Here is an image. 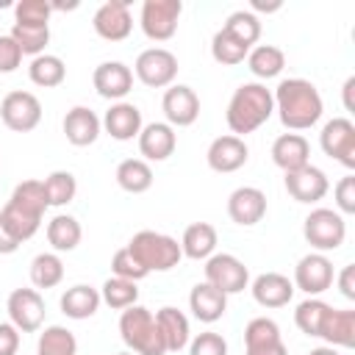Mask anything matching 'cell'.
<instances>
[{"instance_id": "obj_41", "label": "cell", "mask_w": 355, "mask_h": 355, "mask_svg": "<svg viewBox=\"0 0 355 355\" xmlns=\"http://www.w3.org/2000/svg\"><path fill=\"white\" fill-rule=\"evenodd\" d=\"M247 53H250V47L241 44L236 36H230L225 28H219L214 33V39H211V55H214L216 64H225V67L241 64L247 58Z\"/></svg>"}, {"instance_id": "obj_52", "label": "cell", "mask_w": 355, "mask_h": 355, "mask_svg": "<svg viewBox=\"0 0 355 355\" xmlns=\"http://www.w3.org/2000/svg\"><path fill=\"white\" fill-rule=\"evenodd\" d=\"M252 8L255 11H277L280 3H263V0H252Z\"/></svg>"}, {"instance_id": "obj_38", "label": "cell", "mask_w": 355, "mask_h": 355, "mask_svg": "<svg viewBox=\"0 0 355 355\" xmlns=\"http://www.w3.org/2000/svg\"><path fill=\"white\" fill-rule=\"evenodd\" d=\"M100 300H103L108 308H114V311H125V308L136 305L139 288H136L133 280H125V277H116V275H114V277H108V280L103 283Z\"/></svg>"}, {"instance_id": "obj_36", "label": "cell", "mask_w": 355, "mask_h": 355, "mask_svg": "<svg viewBox=\"0 0 355 355\" xmlns=\"http://www.w3.org/2000/svg\"><path fill=\"white\" fill-rule=\"evenodd\" d=\"M42 186H44L47 205H55V208L72 202L75 194H78V180H75V175L67 172V169H55V172H50V175L42 180Z\"/></svg>"}, {"instance_id": "obj_53", "label": "cell", "mask_w": 355, "mask_h": 355, "mask_svg": "<svg viewBox=\"0 0 355 355\" xmlns=\"http://www.w3.org/2000/svg\"><path fill=\"white\" fill-rule=\"evenodd\" d=\"M308 355H341L336 347H316V349H311Z\"/></svg>"}, {"instance_id": "obj_31", "label": "cell", "mask_w": 355, "mask_h": 355, "mask_svg": "<svg viewBox=\"0 0 355 355\" xmlns=\"http://www.w3.org/2000/svg\"><path fill=\"white\" fill-rule=\"evenodd\" d=\"M80 222L69 214H55L50 222H47V241L55 252H72L78 244H80Z\"/></svg>"}, {"instance_id": "obj_34", "label": "cell", "mask_w": 355, "mask_h": 355, "mask_svg": "<svg viewBox=\"0 0 355 355\" xmlns=\"http://www.w3.org/2000/svg\"><path fill=\"white\" fill-rule=\"evenodd\" d=\"M28 78H31L36 86H42V89H53V86H61V83H64L67 67H64V61H61L58 55L42 53V55H36V58L31 61Z\"/></svg>"}, {"instance_id": "obj_14", "label": "cell", "mask_w": 355, "mask_h": 355, "mask_svg": "<svg viewBox=\"0 0 355 355\" xmlns=\"http://www.w3.org/2000/svg\"><path fill=\"white\" fill-rule=\"evenodd\" d=\"M244 355H288L280 327L269 316H255L244 327Z\"/></svg>"}, {"instance_id": "obj_3", "label": "cell", "mask_w": 355, "mask_h": 355, "mask_svg": "<svg viewBox=\"0 0 355 355\" xmlns=\"http://www.w3.org/2000/svg\"><path fill=\"white\" fill-rule=\"evenodd\" d=\"M272 114H275L272 89H266L258 80H250L233 92L227 111H225V119H227V128L233 130V136L244 139L247 133L258 130Z\"/></svg>"}, {"instance_id": "obj_5", "label": "cell", "mask_w": 355, "mask_h": 355, "mask_svg": "<svg viewBox=\"0 0 355 355\" xmlns=\"http://www.w3.org/2000/svg\"><path fill=\"white\" fill-rule=\"evenodd\" d=\"M128 250L139 258V263L147 272H169L183 258V250H180L178 239H172L166 233H158V230H139L128 241Z\"/></svg>"}, {"instance_id": "obj_50", "label": "cell", "mask_w": 355, "mask_h": 355, "mask_svg": "<svg viewBox=\"0 0 355 355\" xmlns=\"http://www.w3.org/2000/svg\"><path fill=\"white\" fill-rule=\"evenodd\" d=\"M19 250V241L11 236V230L3 225V219H0V255H11V252H17Z\"/></svg>"}, {"instance_id": "obj_26", "label": "cell", "mask_w": 355, "mask_h": 355, "mask_svg": "<svg viewBox=\"0 0 355 355\" xmlns=\"http://www.w3.org/2000/svg\"><path fill=\"white\" fill-rule=\"evenodd\" d=\"M189 308L194 313V319L205 322V324H214L216 319L225 316L227 311V294H222L219 288H214L211 283H197L189 294Z\"/></svg>"}, {"instance_id": "obj_23", "label": "cell", "mask_w": 355, "mask_h": 355, "mask_svg": "<svg viewBox=\"0 0 355 355\" xmlns=\"http://www.w3.org/2000/svg\"><path fill=\"white\" fill-rule=\"evenodd\" d=\"M250 291L261 308H283L294 297V283L280 272H263L252 280Z\"/></svg>"}, {"instance_id": "obj_21", "label": "cell", "mask_w": 355, "mask_h": 355, "mask_svg": "<svg viewBox=\"0 0 355 355\" xmlns=\"http://www.w3.org/2000/svg\"><path fill=\"white\" fill-rule=\"evenodd\" d=\"M100 122H103L105 133H108L111 139H116V141H130V139L139 136L141 128H144L141 111H139L133 103H125V100L111 103V108L105 111V116H103Z\"/></svg>"}, {"instance_id": "obj_47", "label": "cell", "mask_w": 355, "mask_h": 355, "mask_svg": "<svg viewBox=\"0 0 355 355\" xmlns=\"http://www.w3.org/2000/svg\"><path fill=\"white\" fill-rule=\"evenodd\" d=\"M19 64H22V50H19V44H17L8 33H3V36H0V72L8 75V72H14Z\"/></svg>"}, {"instance_id": "obj_45", "label": "cell", "mask_w": 355, "mask_h": 355, "mask_svg": "<svg viewBox=\"0 0 355 355\" xmlns=\"http://www.w3.org/2000/svg\"><path fill=\"white\" fill-rule=\"evenodd\" d=\"M189 355H227V341L219 333L205 330L189 341Z\"/></svg>"}, {"instance_id": "obj_30", "label": "cell", "mask_w": 355, "mask_h": 355, "mask_svg": "<svg viewBox=\"0 0 355 355\" xmlns=\"http://www.w3.org/2000/svg\"><path fill=\"white\" fill-rule=\"evenodd\" d=\"M180 250H183L186 258H194V261L211 258L214 250H216V227L211 222H191L183 230Z\"/></svg>"}, {"instance_id": "obj_13", "label": "cell", "mask_w": 355, "mask_h": 355, "mask_svg": "<svg viewBox=\"0 0 355 355\" xmlns=\"http://www.w3.org/2000/svg\"><path fill=\"white\" fill-rule=\"evenodd\" d=\"M8 322L19 333H36L44 322V300L36 288H14L6 302Z\"/></svg>"}, {"instance_id": "obj_46", "label": "cell", "mask_w": 355, "mask_h": 355, "mask_svg": "<svg viewBox=\"0 0 355 355\" xmlns=\"http://www.w3.org/2000/svg\"><path fill=\"white\" fill-rule=\"evenodd\" d=\"M333 194H336V211L341 216L344 214H355V175H344L336 183Z\"/></svg>"}, {"instance_id": "obj_37", "label": "cell", "mask_w": 355, "mask_h": 355, "mask_svg": "<svg viewBox=\"0 0 355 355\" xmlns=\"http://www.w3.org/2000/svg\"><path fill=\"white\" fill-rule=\"evenodd\" d=\"M36 355H78V338H75L67 327L50 324V327H44V333L39 336Z\"/></svg>"}, {"instance_id": "obj_44", "label": "cell", "mask_w": 355, "mask_h": 355, "mask_svg": "<svg viewBox=\"0 0 355 355\" xmlns=\"http://www.w3.org/2000/svg\"><path fill=\"white\" fill-rule=\"evenodd\" d=\"M111 272H114L116 277H125V280H133V283H139L141 277L150 275L128 247H122V250L114 252V258H111Z\"/></svg>"}, {"instance_id": "obj_32", "label": "cell", "mask_w": 355, "mask_h": 355, "mask_svg": "<svg viewBox=\"0 0 355 355\" xmlns=\"http://www.w3.org/2000/svg\"><path fill=\"white\" fill-rule=\"evenodd\" d=\"M119 189H125L128 194H141L153 186V169L144 158H125L119 161L116 172H114Z\"/></svg>"}, {"instance_id": "obj_43", "label": "cell", "mask_w": 355, "mask_h": 355, "mask_svg": "<svg viewBox=\"0 0 355 355\" xmlns=\"http://www.w3.org/2000/svg\"><path fill=\"white\" fill-rule=\"evenodd\" d=\"M50 0H19L14 6V22L17 25H47L50 22Z\"/></svg>"}, {"instance_id": "obj_39", "label": "cell", "mask_w": 355, "mask_h": 355, "mask_svg": "<svg viewBox=\"0 0 355 355\" xmlns=\"http://www.w3.org/2000/svg\"><path fill=\"white\" fill-rule=\"evenodd\" d=\"M327 311H330V305H327L324 300L308 297V300H302V302L297 305V311H294V324H297L305 336H316V338H319V330H322V322H324Z\"/></svg>"}, {"instance_id": "obj_1", "label": "cell", "mask_w": 355, "mask_h": 355, "mask_svg": "<svg viewBox=\"0 0 355 355\" xmlns=\"http://www.w3.org/2000/svg\"><path fill=\"white\" fill-rule=\"evenodd\" d=\"M275 111L288 130H308L322 119L324 103L319 89L305 78H286L272 92Z\"/></svg>"}, {"instance_id": "obj_9", "label": "cell", "mask_w": 355, "mask_h": 355, "mask_svg": "<svg viewBox=\"0 0 355 355\" xmlns=\"http://www.w3.org/2000/svg\"><path fill=\"white\" fill-rule=\"evenodd\" d=\"M205 283H211L222 294H239L250 283V269L230 252H214L211 258H205Z\"/></svg>"}, {"instance_id": "obj_6", "label": "cell", "mask_w": 355, "mask_h": 355, "mask_svg": "<svg viewBox=\"0 0 355 355\" xmlns=\"http://www.w3.org/2000/svg\"><path fill=\"white\" fill-rule=\"evenodd\" d=\"M302 236L316 252H330L344 244L347 222L336 208H313L302 222Z\"/></svg>"}, {"instance_id": "obj_15", "label": "cell", "mask_w": 355, "mask_h": 355, "mask_svg": "<svg viewBox=\"0 0 355 355\" xmlns=\"http://www.w3.org/2000/svg\"><path fill=\"white\" fill-rule=\"evenodd\" d=\"M130 3L128 0H108L103 3L94 17H92V25H94V33L105 42H122L130 36L133 31V17H130Z\"/></svg>"}, {"instance_id": "obj_8", "label": "cell", "mask_w": 355, "mask_h": 355, "mask_svg": "<svg viewBox=\"0 0 355 355\" xmlns=\"http://www.w3.org/2000/svg\"><path fill=\"white\" fill-rule=\"evenodd\" d=\"M0 119L14 133H28L42 122V103L33 92L14 89L0 100Z\"/></svg>"}, {"instance_id": "obj_35", "label": "cell", "mask_w": 355, "mask_h": 355, "mask_svg": "<svg viewBox=\"0 0 355 355\" xmlns=\"http://www.w3.org/2000/svg\"><path fill=\"white\" fill-rule=\"evenodd\" d=\"M64 280V261L58 252H39L31 261V283L36 288H55Z\"/></svg>"}, {"instance_id": "obj_4", "label": "cell", "mask_w": 355, "mask_h": 355, "mask_svg": "<svg viewBox=\"0 0 355 355\" xmlns=\"http://www.w3.org/2000/svg\"><path fill=\"white\" fill-rule=\"evenodd\" d=\"M119 336L133 355H166L155 316L144 305H130L119 316Z\"/></svg>"}, {"instance_id": "obj_40", "label": "cell", "mask_w": 355, "mask_h": 355, "mask_svg": "<svg viewBox=\"0 0 355 355\" xmlns=\"http://www.w3.org/2000/svg\"><path fill=\"white\" fill-rule=\"evenodd\" d=\"M17 44H19V50H22V55H42L44 53V47H47V42H50V28L47 25H11V33H8Z\"/></svg>"}, {"instance_id": "obj_42", "label": "cell", "mask_w": 355, "mask_h": 355, "mask_svg": "<svg viewBox=\"0 0 355 355\" xmlns=\"http://www.w3.org/2000/svg\"><path fill=\"white\" fill-rule=\"evenodd\" d=\"M222 28H225L230 36H236L241 44H247V47H252V44L258 42V36H261V19H258L252 11H247V8L233 11V14L225 19Z\"/></svg>"}, {"instance_id": "obj_12", "label": "cell", "mask_w": 355, "mask_h": 355, "mask_svg": "<svg viewBox=\"0 0 355 355\" xmlns=\"http://www.w3.org/2000/svg\"><path fill=\"white\" fill-rule=\"evenodd\" d=\"M294 288L305 291L308 297H319L333 286V261L324 252H308L294 266Z\"/></svg>"}, {"instance_id": "obj_29", "label": "cell", "mask_w": 355, "mask_h": 355, "mask_svg": "<svg viewBox=\"0 0 355 355\" xmlns=\"http://www.w3.org/2000/svg\"><path fill=\"white\" fill-rule=\"evenodd\" d=\"M100 291L94 286H86V283H78L72 288H67L61 294V313L69 316V319H92L100 308Z\"/></svg>"}, {"instance_id": "obj_18", "label": "cell", "mask_w": 355, "mask_h": 355, "mask_svg": "<svg viewBox=\"0 0 355 355\" xmlns=\"http://www.w3.org/2000/svg\"><path fill=\"white\" fill-rule=\"evenodd\" d=\"M250 158V147L244 144V139L233 136V133H225V136H216L211 144H208V153H205V161L214 172H236L247 164Z\"/></svg>"}, {"instance_id": "obj_19", "label": "cell", "mask_w": 355, "mask_h": 355, "mask_svg": "<svg viewBox=\"0 0 355 355\" xmlns=\"http://www.w3.org/2000/svg\"><path fill=\"white\" fill-rule=\"evenodd\" d=\"M227 216L241 225V227H252L266 216V194L255 186H239L230 191L227 197Z\"/></svg>"}, {"instance_id": "obj_2", "label": "cell", "mask_w": 355, "mask_h": 355, "mask_svg": "<svg viewBox=\"0 0 355 355\" xmlns=\"http://www.w3.org/2000/svg\"><path fill=\"white\" fill-rule=\"evenodd\" d=\"M47 208L50 205H47L42 180H22V183L14 186L8 202L0 211V219L11 230V236L22 244L31 236H36V230L42 227V216H44Z\"/></svg>"}, {"instance_id": "obj_28", "label": "cell", "mask_w": 355, "mask_h": 355, "mask_svg": "<svg viewBox=\"0 0 355 355\" xmlns=\"http://www.w3.org/2000/svg\"><path fill=\"white\" fill-rule=\"evenodd\" d=\"M319 338L327 341V347H355V311L352 308H333L327 311L324 322H322V330H319Z\"/></svg>"}, {"instance_id": "obj_22", "label": "cell", "mask_w": 355, "mask_h": 355, "mask_svg": "<svg viewBox=\"0 0 355 355\" xmlns=\"http://www.w3.org/2000/svg\"><path fill=\"white\" fill-rule=\"evenodd\" d=\"M61 128H64V136H67L69 144H75V147H89V144L97 141L103 122H100V116H97L92 108L75 105V108H69V111L64 114Z\"/></svg>"}, {"instance_id": "obj_54", "label": "cell", "mask_w": 355, "mask_h": 355, "mask_svg": "<svg viewBox=\"0 0 355 355\" xmlns=\"http://www.w3.org/2000/svg\"><path fill=\"white\" fill-rule=\"evenodd\" d=\"M119 355H133V352H119Z\"/></svg>"}, {"instance_id": "obj_25", "label": "cell", "mask_w": 355, "mask_h": 355, "mask_svg": "<svg viewBox=\"0 0 355 355\" xmlns=\"http://www.w3.org/2000/svg\"><path fill=\"white\" fill-rule=\"evenodd\" d=\"M308 158H311V144L302 133H280L272 141V161L283 172H294V169L311 164Z\"/></svg>"}, {"instance_id": "obj_11", "label": "cell", "mask_w": 355, "mask_h": 355, "mask_svg": "<svg viewBox=\"0 0 355 355\" xmlns=\"http://www.w3.org/2000/svg\"><path fill=\"white\" fill-rule=\"evenodd\" d=\"M319 144L324 150V155H330L333 161H338L347 169H355V125L347 116H336L330 122H324L322 133H319Z\"/></svg>"}, {"instance_id": "obj_33", "label": "cell", "mask_w": 355, "mask_h": 355, "mask_svg": "<svg viewBox=\"0 0 355 355\" xmlns=\"http://www.w3.org/2000/svg\"><path fill=\"white\" fill-rule=\"evenodd\" d=\"M247 67L255 78H263V80L277 78L286 67V53L275 44H258L247 53Z\"/></svg>"}, {"instance_id": "obj_24", "label": "cell", "mask_w": 355, "mask_h": 355, "mask_svg": "<svg viewBox=\"0 0 355 355\" xmlns=\"http://www.w3.org/2000/svg\"><path fill=\"white\" fill-rule=\"evenodd\" d=\"M178 147V133L166 122H150L139 133V153L147 161H166Z\"/></svg>"}, {"instance_id": "obj_7", "label": "cell", "mask_w": 355, "mask_h": 355, "mask_svg": "<svg viewBox=\"0 0 355 355\" xmlns=\"http://www.w3.org/2000/svg\"><path fill=\"white\" fill-rule=\"evenodd\" d=\"M133 72L144 86L164 89V86H172V80L178 78V58L166 47H147L136 55Z\"/></svg>"}, {"instance_id": "obj_49", "label": "cell", "mask_w": 355, "mask_h": 355, "mask_svg": "<svg viewBox=\"0 0 355 355\" xmlns=\"http://www.w3.org/2000/svg\"><path fill=\"white\" fill-rule=\"evenodd\" d=\"M338 288H341V294H344L347 300H355V266H352V263H347V266L341 269V275H338Z\"/></svg>"}, {"instance_id": "obj_48", "label": "cell", "mask_w": 355, "mask_h": 355, "mask_svg": "<svg viewBox=\"0 0 355 355\" xmlns=\"http://www.w3.org/2000/svg\"><path fill=\"white\" fill-rule=\"evenodd\" d=\"M19 349V330L11 322H0V355H17Z\"/></svg>"}, {"instance_id": "obj_20", "label": "cell", "mask_w": 355, "mask_h": 355, "mask_svg": "<svg viewBox=\"0 0 355 355\" xmlns=\"http://www.w3.org/2000/svg\"><path fill=\"white\" fill-rule=\"evenodd\" d=\"M92 83L100 97L105 100H122L133 89V69L122 61H103L92 72Z\"/></svg>"}, {"instance_id": "obj_10", "label": "cell", "mask_w": 355, "mask_h": 355, "mask_svg": "<svg viewBox=\"0 0 355 355\" xmlns=\"http://www.w3.org/2000/svg\"><path fill=\"white\" fill-rule=\"evenodd\" d=\"M183 3L180 0H144L141 3V31L153 42H166L178 31Z\"/></svg>"}, {"instance_id": "obj_51", "label": "cell", "mask_w": 355, "mask_h": 355, "mask_svg": "<svg viewBox=\"0 0 355 355\" xmlns=\"http://www.w3.org/2000/svg\"><path fill=\"white\" fill-rule=\"evenodd\" d=\"M352 89H355V75H349L344 80V108L347 111H355V103H352Z\"/></svg>"}, {"instance_id": "obj_27", "label": "cell", "mask_w": 355, "mask_h": 355, "mask_svg": "<svg viewBox=\"0 0 355 355\" xmlns=\"http://www.w3.org/2000/svg\"><path fill=\"white\" fill-rule=\"evenodd\" d=\"M155 324L161 330L166 352H180L183 347H189L191 330H189V319H186L183 311H178L172 305H164L161 311H155Z\"/></svg>"}, {"instance_id": "obj_16", "label": "cell", "mask_w": 355, "mask_h": 355, "mask_svg": "<svg viewBox=\"0 0 355 355\" xmlns=\"http://www.w3.org/2000/svg\"><path fill=\"white\" fill-rule=\"evenodd\" d=\"M283 183H286V191L291 194V200L305 202V205L319 202L330 191V180H327L324 169H319L313 164H305V166H300L294 172H286Z\"/></svg>"}, {"instance_id": "obj_17", "label": "cell", "mask_w": 355, "mask_h": 355, "mask_svg": "<svg viewBox=\"0 0 355 355\" xmlns=\"http://www.w3.org/2000/svg\"><path fill=\"white\" fill-rule=\"evenodd\" d=\"M161 108H164V116H166V125L172 128H186L191 125L197 116H200V97L191 86L186 83H175L164 92V100H161Z\"/></svg>"}]
</instances>
